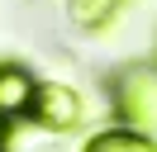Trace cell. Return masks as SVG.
Segmentation results:
<instances>
[{
	"mask_svg": "<svg viewBox=\"0 0 157 152\" xmlns=\"http://www.w3.org/2000/svg\"><path fill=\"white\" fill-rule=\"evenodd\" d=\"M114 109L124 119V128L147 133L157 128V62H133L124 71H114Z\"/></svg>",
	"mask_w": 157,
	"mask_h": 152,
	"instance_id": "obj_1",
	"label": "cell"
},
{
	"mask_svg": "<svg viewBox=\"0 0 157 152\" xmlns=\"http://www.w3.org/2000/svg\"><path fill=\"white\" fill-rule=\"evenodd\" d=\"M33 119L48 133H71L81 124V95L71 90L67 81H43L38 100H33Z\"/></svg>",
	"mask_w": 157,
	"mask_h": 152,
	"instance_id": "obj_2",
	"label": "cell"
},
{
	"mask_svg": "<svg viewBox=\"0 0 157 152\" xmlns=\"http://www.w3.org/2000/svg\"><path fill=\"white\" fill-rule=\"evenodd\" d=\"M33 100H38V81H33L24 66L0 62V119L33 114Z\"/></svg>",
	"mask_w": 157,
	"mask_h": 152,
	"instance_id": "obj_3",
	"label": "cell"
},
{
	"mask_svg": "<svg viewBox=\"0 0 157 152\" xmlns=\"http://www.w3.org/2000/svg\"><path fill=\"white\" fill-rule=\"evenodd\" d=\"M81 152H157V142L147 138V133H133V128H105Z\"/></svg>",
	"mask_w": 157,
	"mask_h": 152,
	"instance_id": "obj_4",
	"label": "cell"
},
{
	"mask_svg": "<svg viewBox=\"0 0 157 152\" xmlns=\"http://www.w3.org/2000/svg\"><path fill=\"white\" fill-rule=\"evenodd\" d=\"M119 5L124 0H67V14H71L76 28H105L119 14Z\"/></svg>",
	"mask_w": 157,
	"mask_h": 152,
	"instance_id": "obj_5",
	"label": "cell"
},
{
	"mask_svg": "<svg viewBox=\"0 0 157 152\" xmlns=\"http://www.w3.org/2000/svg\"><path fill=\"white\" fill-rule=\"evenodd\" d=\"M5 138H10V128H5V119H0V147H5Z\"/></svg>",
	"mask_w": 157,
	"mask_h": 152,
	"instance_id": "obj_6",
	"label": "cell"
}]
</instances>
